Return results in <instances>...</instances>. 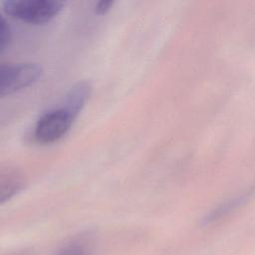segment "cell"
<instances>
[{
    "label": "cell",
    "mask_w": 255,
    "mask_h": 255,
    "mask_svg": "<svg viewBox=\"0 0 255 255\" xmlns=\"http://www.w3.org/2000/svg\"><path fill=\"white\" fill-rule=\"evenodd\" d=\"M65 3L59 0H7L2 2L7 15L29 24H43L53 19Z\"/></svg>",
    "instance_id": "6da1fadb"
},
{
    "label": "cell",
    "mask_w": 255,
    "mask_h": 255,
    "mask_svg": "<svg viewBox=\"0 0 255 255\" xmlns=\"http://www.w3.org/2000/svg\"><path fill=\"white\" fill-rule=\"evenodd\" d=\"M42 74V67L35 63L2 64L0 66L1 97L31 86L41 78Z\"/></svg>",
    "instance_id": "7a4b0ae2"
},
{
    "label": "cell",
    "mask_w": 255,
    "mask_h": 255,
    "mask_svg": "<svg viewBox=\"0 0 255 255\" xmlns=\"http://www.w3.org/2000/svg\"><path fill=\"white\" fill-rule=\"evenodd\" d=\"M76 117L64 107L49 111L36 124L34 135L42 143L57 141L70 129Z\"/></svg>",
    "instance_id": "3957f363"
},
{
    "label": "cell",
    "mask_w": 255,
    "mask_h": 255,
    "mask_svg": "<svg viewBox=\"0 0 255 255\" xmlns=\"http://www.w3.org/2000/svg\"><path fill=\"white\" fill-rule=\"evenodd\" d=\"M91 90L90 84L86 81L76 83L67 93L63 107L77 118L88 102L91 95Z\"/></svg>",
    "instance_id": "277c9868"
},
{
    "label": "cell",
    "mask_w": 255,
    "mask_h": 255,
    "mask_svg": "<svg viewBox=\"0 0 255 255\" xmlns=\"http://www.w3.org/2000/svg\"><path fill=\"white\" fill-rule=\"evenodd\" d=\"M25 187L22 174L14 169H3L0 174V202L3 204Z\"/></svg>",
    "instance_id": "5b68a950"
},
{
    "label": "cell",
    "mask_w": 255,
    "mask_h": 255,
    "mask_svg": "<svg viewBox=\"0 0 255 255\" xmlns=\"http://www.w3.org/2000/svg\"><path fill=\"white\" fill-rule=\"evenodd\" d=\"M10 41V29L3 16L0 18V52L3 53Z\"/></svg>",
    "instance_id": "8992f818"
},
{
    "label": "cell",
    "mask_w": 255,
    "mask_h": 255,
    "mask_svg": "<svg viewBox=\"0 0 255 255\" xmlns=\"http://www.w3.org/2000/svg\"><path fill=\"white\" fill-rule=\"evenodd\" d=\"M59 255H88V253L83 245L73 243V244L66 246L59 253Z\"/></svg>",
    "instance_id": "52a82bcc"
},
{
    "label": "cell",
    "mask_w": 255,
    "mask_h": 255,
    "mask_svg": "<svg viewBox=\"0 0 255 255\" xmlns=\"http://www.w3.org/2000/svg\"><path fill=\"white\" fill-rule=\"evenodd\" d=\"M114 4H115V1L113 0H101L97 2L95 5V13L99 15L106 14L108 11L111 10Z\"/></svg>",
    "instance_id": "ba28073f"
}]
</instances>
